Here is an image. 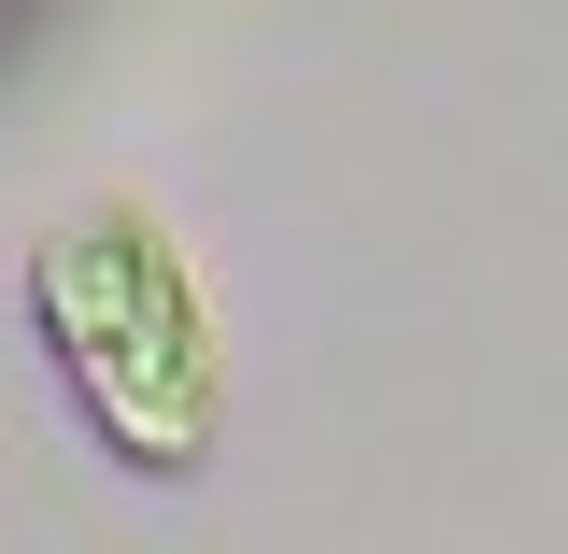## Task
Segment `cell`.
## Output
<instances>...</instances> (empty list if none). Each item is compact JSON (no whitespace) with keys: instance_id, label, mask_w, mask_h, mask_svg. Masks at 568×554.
Instances as JSON below:
<instances>
[{"instance_id":"1","label":"cell","mask_w":568,"mask_h":554,"mask_svg":"<svg viewBox=\"0 0 568 554\" xmlns=\"http://www.w3.org/2000/svg\"><path fill=\"white\" fill-rule=\"evenodd\" d=\"M29 328L58 355L85 441L142 470V484H185L227 441V328H213L185 242L142 200H58L29 228Z\"/></svg>"}]
</instances>
